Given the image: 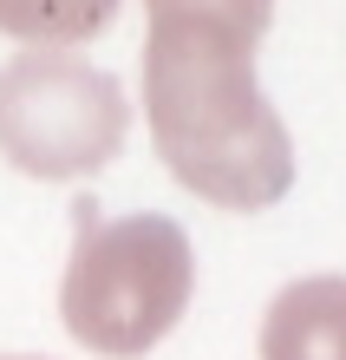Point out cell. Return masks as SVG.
Wrapping results in <instances>:
<instances>
[{
	"instance_id": "4",
	"label": "cell",
	"mask_w": 346,
	"mask_h": 360,
	"mask_svg": "<svg viewBox=\"0 0 346 360\" xmlns=\"http://www.w3.org/2000/svg\"><path fill=\"white\" fill-rule=\"evenodd\" d=\"M262 360H346V275H300L274 295Z\"/></svg>"
},
{
	"instance_id": "3",
	"label": "cell",
	"mask_w": 346,
	"mask_h": 360,
	"mask_svg": "<svg viewBox=\"0 0 346 360\" xmlns=\"http://www.w3.org/2000/svg\"><path fill=\"white\" fill-rule=\"evenodd\" d=\"M131 105L118 79L66 46H27L0 66V158L27 177H92L118 158Z\"/></svg>"
},
{
	"instance_id": "2",
	"label": "cell",
	"mask_w": 346,
	"mask_h": 360,
	"mask_svg": "<svg viewBox=\"0 0 346 360\" xmlns=\"http://www.w3.org/2000/svg\"><path fill=\"white\" fill-rule=\"evenodd\" d=\"M72 262L59 282V314L79 347L105 360H144L183 321L197 295V249L183 223L138 210V217H98L92 203H72Z\"/></svg>"
},
{
	"instance_id": "1",
	"label": "cell",
	"mask_w": 346,
	"mask_h": 360,
	"mask_svg": "<svg viewBox=\"0 0 346 360\" xmlns=\"http://www.w3.org/2000/svg\"><path fill=\"white\" fill-rule=\"evenodd\" d=\"M268 7L157 0L144 20V124L183 190L215 210H268L294 190V138L262 98Z\"/></svg>"
}]
</instances>
